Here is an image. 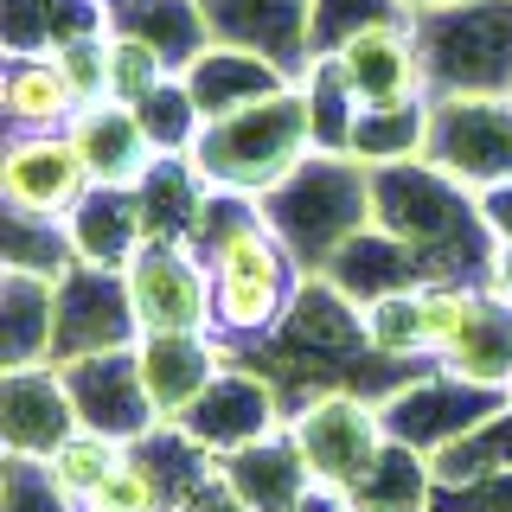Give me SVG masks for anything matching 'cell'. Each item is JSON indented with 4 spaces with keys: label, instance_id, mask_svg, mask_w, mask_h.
<instances>
[{
    "label": "cell",
    "instance_id": "cell-40",
    "mask_svg": "<svg viewBox=\"0 0 512 512\" xmlns=\"http://www.w3.org/2000/svg\"><path fill=\"white\" fill-rule=\"evenodd\" d=\"M90 506L96 512H173V493L160 487V474L135 455V448H128V461L103 480V493H96Z\"/></svg>",
    "mask_w": 512,
    "mask_h": 512
},
{
    "label": "cell",
    "instance_id": "cell-3",
    "mask_svg": "<svg viewBox=\"0 0 512 512\" xmlns=\"http://www.w3.org/2000/svg\"><path fill=\"white\" fill-rule=\"evenodd\" d=\"M314 154V116L301 84H288L263 103L237 109V116L205 122V135L192 141V173H199L205 192H244V199H263L276 192L301 160Z\"/></svg>",
    "mask_w": 512,
    "mask_h": 512
},
{
    "label": "cell",
    "instance_id": "cell-42",
    "mask_svg": "<svg viewBox=\"0 0 512 512\" xmlns=\"http://www.w3.org/2000/svg\"><path fill=\"white\" fill-rule=\"evenodd\" d=\"M58 71L71 77V90L84 96V103H96V96H109V32H84V39L58 45Z\"/></svg>",
    "mask_w": 512,
    "mask_h": 512
},
{
    "label": "cell",
    "instance_id": "cell-13",
    "mask_svg": "<svg viewBox=\"0 0 512 512\" xmlns=\"http://www.w3.org/2000/svg\"><path fill=\"white\" fill-rule=\"evenodd\" d=\"M333 71L346 77V90L359 96V109H391V103H429V71L423 45H416L410 20H384L352 32L340 52H327Z\"/></svg>",
    "mask_w": 512,
    "mask_h": 512
},
{
    "label": "cell",
    "instance_id": "cell-44",
    "mask_svg": "<svg viewBox=\"0 0 512 512\" xmlns=\"http://www.w3.org/2000/svg\"><path fill=\"white\" fill-rule=\"evenodd\" d=\"M173 512H250V506L237 500V493L218 480V468H212V474H205L192 493H180V500H173Z\"/></svg>",
    "mask_w": 512,
    "mask_h": 512
},
{
    "label": "cell",
    "instance_id": "cell-48",
    "mask_svg": "<svg viewBox=\"0 0 512 512\" xmlns=\"http://www.w3.org/2000/svg\"><path fill=\"white\" fill-rule=\"evenodd\" d=\"M96 7H122V0H96Z\"/></svg>",
    "mask_w": 512,
    "mask_h": 512
},
{
    "label": "cell",
    "instance_id": "cell-6",
    "mask_svg": "<svg viewBox=\"0 0 512 512\" xmlns=\"http://www.w3.org/2000/svg\"><path fill=\"white\" fill-rule=\"evenodd\" d=\"M429 96L468 90V96H512V0H455V7L416 13Z\"/></svg>",
    "mask_w": 512,
    "mask_h": 512
},
{
    "label": "cell",
    "instance_id": "cell-2",
    "mask_svg": "<svg viewBox=\"0 0 512 512\" xmlns=\"http://www.w3.org/2000/svg\"><path fill=\"white\" fill-rule=\"evenodd\" d=\"M372 205L391 237H404L423 263V282H480L493 269V224L487 205L468 186H455L429 160H397V167H372Z\"/></svg>",
    "mask_w": 512,
    "mask_h": 512
},
{
    "label": "cell",
    "instance_id": "cell-38",
    "mask_svg": "<svg viewBox=\"0 0 512 512\" xmlns=\"http://www.w3.org/2000/svg\"><path fill=\"white\" fill-rule=\"evenodd\" d=\"M384 20H410L404 0H314V58L340 52L352 32L384 26Z\"/></svg>",
    "mask_w": 512,
    "mask_h": 512
},
{
    "label": "cell",
    "instance_id": "cell-32",
    "mask_svg": "<svg viewBox=\"0 0 512 512\" xmlns=\"http://www.w3.org/2000/svg\"><path fill=\"white\" fill-rule=\"evenodd\" d=\"M359 327L372 359H423V282L359 301Z\"/></svg>",
    "mask_w": 512,
    "mask_h": 512
},
{
    "label": "cell",
    "instance_id": "cell-23",
    "mask_svg": "<svg viewBox=\"0 0 512 512\" xmlns=\"http://www.w3.org/2000/svg\"><path fill=\"white\" fill-rule=\"evenodd\" d=\"M71 231V250L84 269H122L135 263V250L148 244V218H141V192H122V186H90V199L64 218Z\"/></svg>",
    "mask_w": 512,
    "mask_h": 512
},
{
    "label": "cell",
    "instance_id": "cell-16",
    "mask_svg": "<svg viewBox=\"0 0 512 512\" xmlns=\"http://www.w3.org/2000/svg\"><path fill=\"white\" fill-rule=\"evenodd\" d=\"M212 45H237L269 64H282L301 84L314 64V0H199Z\"/></svg>",
    "mask_w": 512,
    "mask_h": 512
},
{
    "label": "cell",
    "instance_id": "cell-15",
    "mask_svg": "<svg viewBox=\"0 0 512 512\" xmlns=\"http://www.w3.org/2000/svg\"><path fill=\"white\" fill-rule=\"evenodd\" d=\"M77 397L64 384V365H26L0 372V455L45 461L58 442L77 436Z\"/></svg>",
    "mask_w": 512,
    "mask_h": 512
},
{
    "label": "cell",
    "instance_id": "cell-5",
    "mask_svg": "<svg viewBox=\"0 0 512 512\" xmlns=\"http://www.w3.org/2000/svg\"><path fill=\"white\" fill-rule=\"evenodd\" d=\"M288 436H295L301 461H308L314 487H333V493H346V500L365 487V474H372L384 461V448H391L378 397L352 391V384H314V391L288 410Z\"/></svg>",
    "mask_w": 512,
    "mask_h": 512
},
{
    "label": "cell",
    "instance_id": "cell-34",
    "mask_svg": "<svg viewBox=\"0 0 512 512\" xmlns=\"http://www.w3.org/2000/svg\"><path fill=\"white\" fill-rule=\"evenodd\" d=\"M0 269H26V276H52V282H64V276L77 269L71 231H64V224H45V218L7 212V250H0Z\"/></svg>",
    "mask_w": 512,
    "mask_h": 512
},
{
    "label": "cell",
    "instance_id": "cell-25",
    "mask_svg": "<svg viewBox=\"0 0 512 512\" xmlns=\"http://www.w3.org/2000/svg\"><path fill=\"white\" fill-rule=\"evenodd\" d=\"M109 26L141 39V45H154L173 77L212 45V26H205L199 0H122V7H109Z\"/></svg>",
    "mask_w": 512,
    "mask_h": 512
},
{
    "label": "cell",
    "instance_id": "cell-24",
    "mask_svg": "<svg viewBox=\"0 0 512 512\" xmlns=\"http://www.w3.org/2000/svg\"><path fill=\"white\" fill-rule=\"evenodd\" d=\"M276 340L288 352H308V359H359L365 346V327H359V301L340 295L327 276H308L295 295V308H288V320L276 327Z\"/></svg>",
    "mask_w": 512,
    "mask_h": 512
},
{
    "label": "cell",
    "instance_id": "cell-11",
    "mask_svg": "<svg viewBox=\"0 0 512 512\" xmlns=\"http://www.w3.org/2000/svg\"><path fill=\"white\" fill-rule=\"evenodd\" d=\"M0 199L20 218L64 224L77 205L90 199V173L77 160L71 135H7L0 154Z\"/></svg>",
    "mask_w": 512,
    "mask_h": 512
},
{
    "label": "cell",
    "instance_id": "cell-22",
    "mask_svg": "<svg viewBox=\"0 0 512 512\" xmlns=\"http://www.w3.org/2000/svg\"><path fill=\"white\" fill-rule=\"evenodd\" d=\"M180 77H186V90H192V103H199L205 122L237 116V109H250V103H263V96H276V90L295 84L282 64H269L256 52H237V45H205Z\"/></svg>",
    "mask_w": 512,
    "mask_h": 512
},
{
    "label": "cell",
    "instance_id": "cell-18",
    "mask_svg": "<svg viewBox=\"0 0 512 512\" xmlns=\"http://www.w3.org/2000/svg\"><path fill=\"white\" fill-rule=\"evenodd\" d=\"M135 359H141V384L154 397V416L160 423H180L212 391V378L231 365V346L218 333H141Z\"/></svg>",
    "mask_w": 512,
    "mask_h": 512
},
{
    "label": "cell",
    "instance_id": "cell-37",
    "mask_svg": "<svg viewBox=\"0 0 512 512\" xmlns=\"http://www.w3.org/2000/svg\"><path fill=\"white\" fill-rule=\"evenodd\" d=\"M487 301L480 282H423V365H436L448 346L461 340V327Z\"/></svg>",
    "mask_w": 512,
    "mask_h": 512
},
{
    "label": "cell",
    "instance_id": "cell-17",
    "mask_svg": "<svg viewBox=\"0 0 512 512\" xmlns=\"http://www.w3.org/2000/svg\"><path fill=\"white\" fill-rule=\"evenodd\" d=\"M71 148L77 160H84V173H90V186H122V192H135L148 173L160 167V148H154V135L141 128V109L135 103H116V96H96V103H84L71 116Z\"/></svg>",
    "mask_w": 512,
    "mask_h": 512
},
{
    "label": "cell",
    "instance_id": "cell-10",
    "mask_svg": "<svg viewBox=\"0 0 512 512\" xmlns=\"http://www.w3.org/2000/svg\"><path fill=\"white\" fill-rule=\"evenodd\" d=\"M180 436L192 448H205V455H237V448L276 436V429H288V410H282V384L269 372H244V365H224V372L212 378V391L192 404L180 423Z\"/></svg>",
    "mask_w": 512,
    "mask_h": 512
},
{
    "label": "cell",
    "instance_id": "cell-39",
    "mask_svg": "<svg viewBox=\"0 0 512 512\" xmlns=\"http://www.w3.org/2000/svg\"><path fill=\"white\" fill-rule=\"evenodd\" d=\"M167 77L173 71L160 64L154 45H141V39H128V32L109 26V96H116V103H141V96H154Z\"/></svg>",
    "mask_w": 512,
    "mask_h": 512
},
{
    "label": "cell",
    "instance_id": "cell-35",
    "mask_svg": "<svg viewBox=\"0 0 512 512\" xmlns=\"http://www.w3.org/2000/svg\"><path fill=\"white\" fill-rule=\"evenodd\" d=\"M141 128L154 135V148L160 160H186L192 154V141L205 135V116H199V103H192V90H186V77H167L154 96H141Z\"/></svg>",
    "mask_w": 512,
    "mask_h": 512
},
{
    "label": "cell",
    "instance_id": "cell-9",
    "mask_svg": "<svg viewBox=\"0 0 512 512\" xmlns=\"http://www.w3.org/2000/svg\"><path fill=\"white\" fill-rule=\"evenodd\" d=\"M500 410H512V397L461 384V378H448L442 365H429V378H404V384H391V391H378V416H384V429H391V442H404L429 461H436L442 448H455L461 436H474L480 423H493Z\"/></svg>",
    "mask_w": 512,
    "mask_h": 512
},
{
    "label": "cell",
    "instance_id": "cell-43",
    "mask_svg": "<svg viewBox=\"0 0 512 512\" xmlns=\"http://www.w3.org/2000/svg\"><path fill=\"white\" fill-rule=\"evenodd\" d=\"M436 512H512V468L480 474L468 487H436Z\"/></svg>",
    "mask_w": 512,
    "mask_h": 512
},
{
    "label": "cell",
    "instance_id": "cell-47",
    "mask_svg": "<svg viewBox=\"0 0 512 512\" xmlns=\"http://www.w3.org/2000/svg\"><path fill=\"white\" fill-rule=\"evenodd\" d=\"M436 7H455V0H404V13L416 20V13H436Z\"/></svg>",
    "mask_w": 512,
    "mask_h": 512
},
{
    "label": "cell",
    "instance_id": "cell-46",
    "mask_svg": "<svg viewBox=\"0 0 512 512\" xmlns=\"http://www.w3.org/2000/svg\"><path fill=\"white\" fill-rule=\"evenodd\" d=\"M295 512H359L346 500V493H333V487H308V500H301Z\"/></svg>",
    "mask_w": 512,
    "mask_h": 512
},
{
    "label": "cell",
    "instance_id": "cell-28",
    "mask_svg": "<svg viewBox=\"0 0 512 512\" xmlns=\"http://www.w3.org/2000/svg\"><path fill=\"white\" fill-rule=\"evenodd\" d=\"M84 32H109V7H96V0H7V58L58 52Z\"/></svg>",
    "mask_w": 512,
    "mask_h": 512
},
{
    "label": "cell",
    "instance_id": "cell-33",
    "mask_svg": "<svg viewBox=\"0 0 512 512\" xmlns=\"http://www.w3.org/2000/svg\"><path fill=\"white\" fill-rule=\"evenodd\" d=\"M301 96H308V116H314V148L346 154L352 122H359V96L346 90V77L333 71V58H314L308 71H301Z\"/></svg>",
    "mask_w": 512,
    "mask_h": 512
},
{
    "label": "cell",
    "instance_id": "cell-20",
    "mask_svg": "<svg viewBox=\"0 0 512 512\" xmlns=\"http://www.w3.org/2000/svg\"><path fill=\"white\" fill-rule=\"evenodd\" d=\"M52 352H58V282L0 269V365L7 372L58 365Z\"/></svg>",
    "mask_w": 512,
    "mask_h": 512
},
{
    "label": "cell",
    "instance_id": "cell-7",
    "mask_svg": "<svg viewBox=\"0 0 512 512\" xmlns=\"http://www.w3.org/2000/svg\"><path fill=\"white\" fill-rule=\"evenodd\" d=\"M423 160L468 186L474 199L512 186V96H468V90H436L429 96V135Z\"/></svg>",
    "mask_w": 512,
    "mask_h": 512
},
{
    "label": "cell",
    "instance_id": "cell-8",
    "mask_svg": "<svg viewBox=\"0 0 512 512\" xmlns=\"http://www.w3.org/2000/svg\"><path fill=\"white\" fill-rule=\"evenodd\" d=\"M141 333H212L218 327V288L212 263L192 237H148L135 263L122 269Z\"/></svg>",
    "mask_w": 512,
    "mask_h": 512
},
{
    "label": "cell",
    "instance_id": "cell-29",
    "mask_svg": "<svg viewBox=\"0 0 512 512\" xmlns=\"http://www.w3.org/2000/svg\"><path fill=\"white\" fill-rule=\"evenodd\" d=\"M429 135V103H391V109H359L346 154L365 167H397V160H423Z\"/></svg>",
    "mask_w": 512,
    "mask_h": 512
},
{
    "label": "cell",
    "instance_id": "cell-30",
    "mask_svg": "<svg viewBox=\"0 0 512 512\" xmlns=\"http://www.w3.org/2000/svg\"><path fill=\"white\" fill-rule=\"evenodd\" d=\"M122 461H128V442L96 436V429H77L71 442H58L52 455H45V474H52V487H58L71 506H90L96 493H103V480L116 474Z\"/></svg>",
    "mask_w": 512,
    "mask_h": 512
},
{
    "label": "cell",
    "instance_id": "cell-41",
    "mask_svg": "<svg viewBox=\"0 0 512 512\" xmlns=\"http://www.w3.org/2000/svg\"><path fill=\"white\" fill-rule=\"evenodd\" d=\"M0 512H77V506L52 487L45 461L7 455V461H0Z\"/></svg>",
    "mask_w": 512,
    "mask_h": 512
},
{
    "label": "cell",
    "instance_id": "cell-1",
    "mask_svg": "<svg viewBox=\"0 0 512 512\" xmlns=\"http://www.w3.org/2000/svg\"><path fill=\"white\" fill-rule=\"evenodd\" d=\"M192 244L212 263V288H218V340L224 346H256L276 340V327L295 308L308 269L295 263V250L276 237V224L263 218V205L244 192H205L199 205V231Z\"/></svg>",
    "mask_w": 512,
    "mask_h": 512
},
{
    "label": "cell",
    "instance_id": "cell-27",
    "mask_svg": "<svg viewBox=\"0 0 512 512\" xmlns=\"http://www.w3.org/2000/svg\"><path fill=\"white\" fill-rule=\"evenodd\" d=\"M327 282L352 301H372V295H391V288H416L423 282V263H416V250L404 237H391L384 224H372V231H359L327 263Z\"/></svg>",
    "mask_w": 512,
    "mask_h": 512
},
{
    "label": "cell",
    "instance_id": "cell-4",
    "mask_svg": "<svg viewBox=\"0 0 512 512\" xmlns=\"http://www.w3.org/2000/svg\"><path fill=\"white\" fill-rule=\"evenodd\" d=\"M263 218L276 224V237L295 250V263L308 276H327V263L340 256L359 231L378 224V205H372V167L352 154H308L295 173L263 192Z\"/></svg>",
    "mask_w": 512,
    "mask_h": 512
},
{
    "label": "cell",
    "instance_id": "cell-36",
    "mask_svg": "<svg viewBox=\"0 0 512 512\" xmlns=\"http://www.w3.org/2000/svg\"><path fill=\"white\" fill-rule=\"evenodd\" d=\"M512 468V410H500L493 423H480L474 436H461L455 448L436 455V487H468L480 474Z\"/></svg>",
    "mask_w": 512,
    "mask_h": 512
},
{
    "label": "cell",
    "instance_id": "cell-14",
    "mask_svg": "<svg viewBox=\"0 0 512 512\" xmlns=\"http://www.w3.org/2000/svg\"><path fill=\"white\" fill-rule=\"evenodd\" d=\"M141 340L135 301H128V282L116 269H84L77 263L71 276L58 282V365L90 359V352H122Z\"/></svg>",
    "mask_w": 512,
    "mask_h": 512
},
{
    "label": "cell",
    "instance_id": "cell-31",
    "mask_svg": "<svg viewBox=\"0 0 512 512\" xmlns=\"http://www.w3.org/2000/svg\"><path fill=\"white\" fill-rule=\"evenodd\" d=\"M135 192H141L148 237H192V231H199L205 186H199V173H192V160H160Z\"/></svg>",
    "mask_w": 512,
    "mask_h": 512
},
{
    "label": "cell",
    "instance_id": "cell-12",
    "mask_svg": "<svg viewBox=\"0 0 512 512\" xmlns=\"http://www.w3.org/2000/svg\"><path fill=\"white\" fill-rule=\"evenodd\" d=\"M64 384H71V397H77V423L96 429V436H116V442L135 448V442H148L160 429L154 397H148V384H141L135 346L71 359V365H64Z\"/></svg>",
    "mask_w": 512,
    "mask_h": 512
},
{
    "label": "cell",
    "instance_id": "cell-21",
    "mask_svg": "<svg viewBox=\"0 0 512 512\" xmlns=\"http://www.w3.org/2000/svg\"><path fill=\"white\" fill-rule=\"evenodd\" d=\"M77 109H84V96L71 90V77L58 71L52 52L7 58V71H0V116H7V135H64Z\"/></svg>",
    "mask_w": 512,
    "mask_h": 512
},
{
    "label": "cell",
    "instance_id": "cell-49",
    "mask_svg": "<svg viewBox=\"0 0 512 512\" xmlns=\"http://www.w3.org/2000/svg\"><path fill=\"white\" fill-rule=\"evenodd\" d=\"M77 512H96V506H77Z\"/></svg>",
    "mask_w": 512,
    "mask_h": 512
},
{
    "label": "cell",
    "instance_id": "cell-45",
    "mask_svg": "<svg viewBox=\"0 0 512 512\" xmlns=\"http://www.w3.org/2000/svg\"><path fill=\"white\" fill-rule=\"evenodd\" d=\"M487 288H493V295H500L506 308H512V237H500V244H493V269H487Z\"/></svg>",
    "mask_w": 512,
    "mask_h": 512
},
{
    "label": "cell",
    "instance_id": "cell-26",
    "mask_svg": "<svg viewBox=\"0 0 512 512\" xmlns=\"http://www.w3.org/2000/svg\"><path fill=\"white\" fill-rule=\"evenodd\" d=\"M442 372L461 384H480V391L512 397V308L487 288V301L474 308V320L461 327V340L442 352Z\"/></svg>",
    "mask_w": 512,
    "mask_h": 512
},
{
    "label": "cell",
    "instance_id": "cell-19",
    "mask_svg": "<svg viewBox=\"0 0 512 512\" xmlns=\"http://www.w3.org/2000/svg\"><path fill=\"white\" fill-rule=\"evenodd\" d=\"M212 468L250 512H295L308 500V487H314V474H308V461H301V448H295L288 429L237 448V455H218Z\"/></svg>",
    "mask_w": 512,
    "mask_h": 512
}]
</instances>
